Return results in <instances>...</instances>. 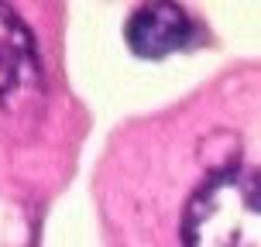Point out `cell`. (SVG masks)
Segmentation results:
<instances>
[{
    "label": "cell",
    "mask_w": 261,
    "mask_h": 247,
    "mask_svg": "<svg viewBox=\"0 0 261 247\" xmlns=\"http://www.w3.org/2000/svg\"><path fill=\"white\" fill-rule=\"evenodd\" d=\"M0 247H35V230L24 206L0 193Z\"/></svg>",
    "instance_id": "277c9868"
},
{
    "label": "cell",
    "mask_w": 261,
    "mask_h": 247,
    "mask_svg": "<svg viewBox=\"0 0 261 247\" xmlns=\"http://www.w3.org/2000/svg\"><path fill=\"white\" fill-rule=\"evenodd\" d=\"M31 59H35V45L28 28L14 11L0 7V96L21 83Z\"/></svg>",
    "instance_id": "3957f363"
},
{
    "label": "cell",
    "mask_w": 261,
    "mask_h": 247,
    "mask_svg": "<svg viewBox=\"0 0 261 247\" xmlns=\"http://www.w3.org/2000/svg\"><path fill=\"white\" fill-rule=\"evenodd\" d=\"M189 247H261V172H217L186 213Z\"/></svg>",
    "instance_id": "6da1fadb"
},
{
    "label": "cell",
    "mask_w": 261,
    "mask_h": 247,
    "mask_svg": "<svg viewBox=\"0 0 261 247\" xmlns=\"http://www.w3.org/2000/svg\"><path fill=\"white\" fill-rule=\"evenodd\" d=\"M193 35V24L182 7L175 4H144L127 21V45L141 59H165L182 48Z\"/></svg>",
    "instance_id": "7a4b0ae2"
}]
</instances>
